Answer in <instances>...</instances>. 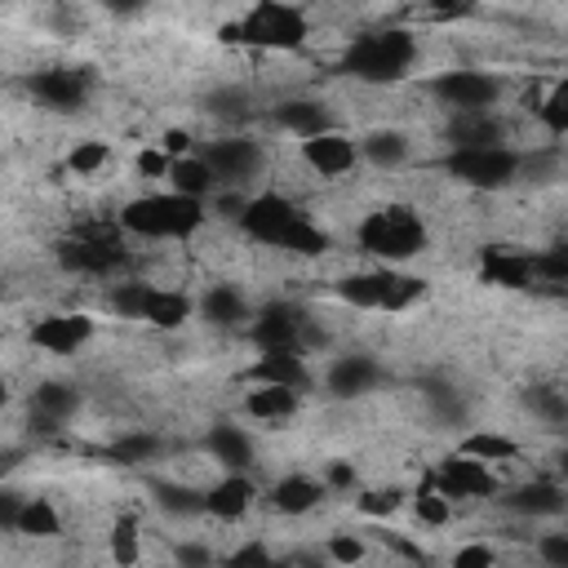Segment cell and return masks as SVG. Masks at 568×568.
<instances>
[{
  "instance_id": "cell-1",
  "label": "cell",
  "mask_w": 568,
  "mask_h": 568,
  "mask_svg": "<svg viewBox=\"0 0 568 568\" xmlns=\"http://www.w3.org/2000/svg\"><path fill=\"white\" fill-rule=\"evenodd\" d=\"M240 226L271 248H288V253H306V257L328 248V235L315 222H306L284 195H253L240 213Z\"/></svg>"
},
{
  "instance_id": "cell-2",
  "label": "cell",
  "mask_w": 568,
  "mask_h": 568,
  "mask_svg": "<svg viewBox=\"0 0 568 568\" xmlns=\"http://www.w3.org/2000/svg\"><path fill=\"white\" fill-rule=\"evenodd\" d=\"M200 222H204V204L182 191L129 200L120 213V226L133 235H146V240H186L191 231H200Z\"/></svg>"
},
{
  "instance_id": "cell-3",
  "label": "cell",
  "mask_w": 568,
  "mask_h": 568,
  "mask_svg": "<svg viewBox=\"0 0 568 568\" xmlns=\"http://www.w3.org/2000/svg\"><path fill=\"white\" fill-rule=\"evenodd\" d=\"M417 58V44L408 31H377V36H364L346 49L342 58V71L359 75V80H373V84H390L399 75H408Z\"/></svg>"
},
{
  "instance_id": "cell-4",
  "label": "cell",
  "mask_w": 568,
  "mask_h": 568,
  "mask_svg": "<svg viewBox=\"0 0 568 568\" xmlns=\"http://www.w3.org/2000/svg\"><path fill=\"white\" fill-rule=\"evenodd\" d=\"M426 244V226L417 222L413 209L404 204H390V209H377L359 222V248L373 253V257H386V262H408L413 253H422Z\"/></svg>"
},
{
  "instance_id": "cell-5",
  "label": "cell",
  "mask_w": 568,
  "mask_h": 568,
  "mask_svg": "<svg viewBox=\"0 0 568 568\" xmlns=\"http://www.w3.org/2000/svg\"><path fill=\"white\" fill-rule=\"evenodd\" d=\"M426 293V280L417 275H395V271H368V275H346L337 284V297L364 311H404Z\"/></svg>"
},
{
  "instance_id": "cell-6",
  "label": "cell",
  "mask_w": 568,
  "mask_h": 568,
  "mask_svg": "<svg viewBox=\"0 0 568 568\" xmlns=\"http://www.w3.org/2000/svg\"><path fill=\"white\" fill-rule=\"evenodd\" d=\"M235 36L257 49H297L306 40V18L284 0H257L235 27Z\"/></svg>"
},
{
  "instance_id": "cell-7",
  "label": "cell",
  "mask_w": 568,
  "mask_h": 568,
  "mask_svg": "<svg viewBox=\"0 0 568 568\" xmlns=\"http://www.w3.org/2000/svg\"><path fill=\"white\" fill-rule=\"evenodd\" d=\"M444 169L466 182V186H479V191H497L506 186L515 173H519V155L510 146H453Z\"/></svg>"
},
{
  "instance_id": "cell-8",
  "label": "cell",
  "mask_w": 568,
  "mask_h": 568,
  "mask_svg": "<svg viewBox=\"0 0 568 568\" xmlns=\"http://www.w3.org/2000/svg\"><path fill=\"white\" fill-rule=\"evenodd\" d=\"M58 257H62V266H71V271H80V275H106V271L124 266L129 253H124L120 240L106 235L102 226H84V231H75V235L58 248Z\"/></svg>"
},
{
  "instance_id": "cell-9",
  "label": "cell",
  "mask_w": 568,
  "mask_h": 568,
  "mask_svg": "<svg viewBox=\"0 0 568 568\" xmlns=\"http://www.w3.org/2000/svg\"><path fill=\"white\" fill-rule=\"evenodd\" d=\"M435 484H439L444 497H488V493H497V475H493L479 457H466V453L448 457V462L439 466Z\"/></svg>"
},
{
  "instance_id": "cell-10",
  "label": "cell",
  "mask_w": 568,
  "mask_h": 568,
  "mask_svg": "<svg viewBox=\"0 0 568 568\" xmlns=\"http://www.w3.org/2000/svg\"><path fill=\"white\" fill-rule=\"evenodd\" d=\"M435 93L457 111H484L488 102H497L501 84L484 71H448V75L435 80Z\"/></svg>"
},
{
  "instance_id": "cell-11",
  "label": "cell",
  "mask_w": 568,
  "mask_h": 568,
  "mask_svg": "<svg viewBox=\"0 0 568 568\" xmlns=\"http://www.w3.org/2000/svg\"><path fill=\"white\" fill-rule=\"evenodd\" d=\"M204 160L217 173V182H244L262 169V146L253 138H222V142H209Z\"/></svg>"
},
{
  "instance_id": "cell-12",
  "label": "cell",
  "mask_w": 568,
  "mask_h": 568,
  "mask_svg": "<svg viewBox=\"0 0 568 568\" xmlns=\"http://www.w3.org/2000/svg\"><path fill=\"white\" fill-rule=\"evenodd\" d=\"M31 93L44 106H53V111H80L84 106V93H89V75L84 71H71V67H53V71L31 75Z\"/></svg>"
},
{
  "instance_id": "cell-13",
  "label": "cell",
  "mask_w": 568,
  "mask_h": 568,
  "mask_svg": "<svg viewBox=\"0 0 568 568\" xmlns=\"http://www.w3.org/2000/svg\"><path fill=\"white\" fill-rule=\"evenodd\" d=\"M89 337H93V320L80 315V311H71V315H49V320H40V324L31 328V342H36L40 351H53V355H71V351H80Z\"/></svg>"
},
{
  "instance_id": "cell-14",
  "label": "cell",
  "mask_w": 568,
  "mask_h": 568,
  "mask_svg": "<svg viewBox=\"0 0 568 568\" xmlns=\"http://www.w3.org/2000/svg\"><path fill=\"white\" fill-rule=\"evenodd\" d=\"M248 333H253L257 351H297L302 320H297V311H293V306L275 302V306L257 311V320H253V328H248Z\"/></svg>"
},
{
  "instance_id": "cell-15",
  "label": "cell",
  "mask_w": 568,
  "mask_h": 568,
  "mask_svg": "<svg viewBox=\"0 0 568 568\" xmlns=\"http://www.w3.org/2000/svg\"><path fill=\"white\" fill-rule=\"evenodd\" d=\"M302 155H306V164H311L315 173H324V178H337V173L355 169V142L342 138V133H333V129L306 138V142H302Z\"/></svg>"
},
{
  "instance_id": "cell-16",
  "label": "cell",
  "mask_w": 568,
  "mask_h": 568,
  "mask_svg": "<svg viewBox=\"0 0 568 568\" xmlns=\"http://www.w3.org/2000/svg\"><path fill=\"white\" fill-rule=\"evenodd\" d=\"M537 275V257L510 248H484V280L501 288H528Z\"/></svg>"
},
{
  "instance_id": "cell-17",
  "label": "cell",
  "mask_w": 568,
  "mask_h": 568,
  "mask_svg": "<svg viewBox=\"0 0 568 568\" xmlns=\"http://www.w3.org/2000/svg\"><path fill=\"white\" fill-rule=\"evenodd\" d=\"M248 377L271 382V386H293V390H306V382H311L297 351H262V359L248 368Z\"/></svg>"
},
{
  "instance_id": "cell-18",
  "label": "cell",
  "mask_w": 568,
  "mask_h": 568,
  "mask_svg": "<svg viewBox=\"0 0 568 568\" xmlns=\"http://www.w3.org/2000/svg\"><path fill=\"white\" fill-rule=\"evenodd\" d=\"M448 138H453V146H501L506 124L488 111H457L448 124Z\"/></svg>"
},
{
  "instance_id": "cell-19",
  "label": "cell",
  "mask_w": 568,
  "mask_h": 568,
  "mask_svg": "<svg viewBox=\"0 0 568 568\" xmlns=\"http://www.w3.org/2000/svg\"><path fill=\"white\" fill-rule=\"evenodd\" d=\"M373 382H377V364H373L368 355H342V359H333V368H328V390H333L337 399L364 395V390H373Z\"/></svg>"
},
{
  "instance_id": "cell-20",
  "label": "cell",
  "mask_w": 568,
  "mask_h": 568,
  "mask_svg": "<svg viewBox=\"0 0 568 568\" xmlns=\"http://www.w3.org/2000/svg\"><path fill=\"white\" fill-rule=\"evenodd\" d=\"M248 501H253V479H244L240 470H231L222 484H213L204 493V510L217 519H240L248 510Z\"/></svg>"
},
{
  "instance_id": "cell-21",
  "label": "cell",
  "mask_w": 568,
  "mask_h": 568,
  "mask_svg": "<svg viewBox=\"0 0 568 568\" xmlns=\"http://www.w3.org/2000/svg\"><path fill=\"white\" fill-rule=\"evenodd\" d=\"M244 408H248V417H257V422H284V417H293V408H297V390H293V386L257 382V390H248Z\"/></svg>"
},
{
  "instance_id": "cell-22",
  "label": "cell",
  "mask_w": 568,
  "mask_h": 568,
  "mask_svg": "<svg viewBox=\"0 0 568 568\" xmlns=\"http://www.w3.org/2000/svg\"><path fill=\"white\" fill-rule=\"evenodd\" d=\"M209 453H213V462H222L226 470H244V466L253 462L248 435H244L240 426H231V422H217V426L209 430Z\"/></svg>"
},
{
  "instance_id": "cell-23",
  "label": "cell",
  "mask_w": 568,
  "mask_h": 568,
  "mask_svg": "<svg viewBox=\"0 0 568 568\" xmlns=\"http://www.w3.org/2000/svg\"><path fill=\"white\" fill-rule=\"evenodd\" d=\"M506 506H510V510H519V515H559V510L568 506V493H564L559 484L537 479V484L515 488V493L506 497Z\"/></svg>"
},
{
  "instance_id": "cell-24",
  "label": "cell",
  "mask_w": 568,
  "mask_h": 568,
  "mask_svg": "<svg viewBox=\"0 0 568 568\" xmlns=\"http://www.w3.org/2000/svg\"><path fill=\"white\" fill-rule=\"evenodd\" d=\"M75 404H80V395L67 382H44V386H36V399H31L40 430H53V422H62V417L75 413Z\"/></svg>"
},
{
  "instance_id": "cell-25",
  "label": "cell",
  "mask_w": 568,
  "mask_h": 568,
  "mask_svg": "<svg viewBox=\"0 0 568 568\" xmlns=\"http://www.w3.org/2000/svg\"><path fill=\"white\" fill-rule=\"evenodd\" d=\"M320 497H324V488H320L315 479H306V475H288V479H280V484L271 488V501H275V510H284V515H306Z\"/></svg>"
},
{
  "instance_id": "cell-26",
  "label": "cell",
  "mask_w": 568,
  "mask_h": 568,
  "mask_svg": "<svg viewBox=\"0 0 568 568\" xmlns=\"http://www.w3.org/2000/svg\"><path fill=\"white\" fill-rule=\"evenodd\" d=\"M275 120H280L284 129L302 133V138H315V133L328 129V111H324L320 102H311V98H293V102H284V106L275 111Z\"/></svg>"
},
{
  "instance_id": "cell-27",
  "label": "cell",
  "mask_w": 568,
  "mask_h": 568,
  "mask_svg": "<svg viewBox=\"0 0 568 568\" xmlns=\"http://www.w3.org/2000/svg\"><path fill=\"white\" fill-rule=\"evenodd\" d=\"M169 178H173V191H182V195H204V191H213V182H217V173L209 169V160L200 155H178L173 160V169H169Z\"/></svg>"
},
{
  "instance_id": "cell-28",
  "label": "cell",
  "mask_w": 568,
  "mask_h": 568,
  "mask_svg": "<svg viewBox=\"0 0 568 568\" xmlns=\"http://www.w3.org/2000/svg\"><path fill=\"white\" fill-rule=\"evenodd\" d=\"M204 320L217 324V328H235V324L248 320V306L235 288H209L204 293Z\"/></svg>"
},
{
  "instance_id": "cell-29",
  "label": "cell",
  "mask_w": 568,
  "mask_h": 568,
  "mask_svg": "<svg viewBox=\"0 0 568 568\" xmlns=\"http://www.w3.org/2000/svg\"><path fill=\"white\" fill-rule=\"evenodd\" d=\"M13 532H27V537H58V532H62V519H58V510H53L44 497H31V501H22Z\"/></svg>"
},
{
  "instance_id": "cell-30",
  "label": "cell",
  "mask_w": 568,
  "mask_h": 568,
  "mask_svg": "<svg viewBox=\"0 0 568 568\" xmlns=\"http://www.w3.org/2000/svg\"><path fill=\"white\" fill-rule=\"evenodd\" d=\"M457 453L479 457V462H510V457H519V444H515V439H506V435H493V430H475V435H466V439H462V448H457Z\"/></svg>"
},
{
  "instance_id": "cell-31",
  "label": "cell",
  "mask_w": 568,
  "mask_h": 568,
  "mask_svg": "<svg viewBox=\"0 0 568 568\" xmlns=\"http://www.w3.org/2000/svg\"><path fill=\"white\" fill-rule=\"evenodd\" d=\"M191 315V302L182 293H169V288H151V302H146V320L155 328H178L182 320Z\"/></svg>"
},
{
  "instance_id": "cell-32",
  "label": "cell",
  "mask_w": 568,
  "mask_h": 568,
  "mask_svg": "<svg viewBox=\"0 0 568 568\" xmlns=\"http://www.w3.org/2000/svg\"><path fill=\"white\" fill-rule=\"evenodd\" d=\"M364 155L377 169H395V164H404L408 142H404V133H373V138H364Z\"/></svg>"
},
{
  "instance_id": "cell-33",
  "label": "cell",
  "mask_w": 568,
  "mask_h": 568,
  "mask_svg": "<svg viewBox=\"0 0 568 568\" xmlns=\"http://www.w3.org/2000/svg\"><path fill=\"white\" fill-rule=\"evenodd\" d=\"M151 493H155V501L164 506V510H178V515H195V510H204V497L200 493H191V488H182V484H151Z\"/></svg>"
},
{
  "instance_id": "cell-34",
  "label": "cell",
  "mask_w": 568,
  "mask_h": 568,
  "mask_svg": "<svg viewBox=\"0 0 568 568\" xmlns=\"http://www.w3.org/2000/svg\"><path fill=\"white\" fill-rule=\"evenodd\" d=\"M146 302H151V284H115L111 288V306L129 320H146Z\"/></svg>"
},
{
  "instance_id": "cell-35",
  "label": "cell",
  "mask_w": 568,
  "mask_h": 568,
  "mask_svg": "<svg viewBox=\"0 0 568 568\" xmlns=\"http://www.w3.org/2000/svg\"><path fill=\"white\" fill-rule=\"evenodd\" d=\"M528 408L541 417V422H550V426H559V422H568V399L559 395V390H546V386H532L528 390Z\"/></svg>"
},
{
  "instance_id": "cell-36",
  "label": "cell",
  "mask_w": 568,
  "mask_h": 568,
  "mask_svg": "<svg viewBox=\"0 0 568 568\" xmlns=\"http://www.w3.org/2000/svg\"><path fill=\"white\" fill-rule=\"evenodd\" d=\"M155 435H129V439H120V444H111L106 448V457L111 462H120V466H133V462H146V457H155Z\"/></svg>"
},
{
  "instance_id": "cell-37",
  "label": "cell",
  "mask_w": 568,
  "mask_h": 568,
  "mask_svg": "<svg viewBox=\"0 0 568 568\" xmlns=\"http://www.w3.org/2000/svg\"><path fill=\"white\" fill-rule=\"evenodd\" d=\"M537 111H541V124H546L550 133H568V80L555 84L550 98H546Z\"/></svg>"
},
{
  "instance_id": "cell-38",
  "label": "cell",
  "mask_w": 568,
  "mask_h": 568,
  "mask_svg": "<svg viewBox=\"0 0 568 568\" xmlns=\"http://www.w3.org/2000/svg\"><path fill=\"white\" fill-rule=\"evenodd\" d=\"M111 160V151H106V142H80L75 151H71V160H67V169L71 173H80V178H89V173H98L102 164Z\"/></svg>"
},
{
  "instance_id": "cell-39",
  "label": "cell",
  "mask_w": 568,
  "mask_h": 568,
  "mask_svg": "<svg viewBox=\"0 0 568 568\" xmlns=\"http://www.w3.org/2000/svg\"><path fill=\"white\" fill-rule=\"evenodd\" d=\"M430 484H435V479H426L422 493H417V515H422L426 524H444V519H448V497H435Z\"/></svg>"
},
{
  "instance_id": "cell-40",
  "label": "cell",
  "mask_w": 568,
  "mask_h": 568,
  "mask_svg": "<svg viewBox=\"0 0 568 568\" xmlns=\"http://www.w3.org/2000/svg\"><path fill=\"white\" fill-rule=\"evenodd\" d=\"M359 510H368V515H390V510H399V493H395V488L364 493V497H359Z\"/></svg>"
},
{
  "instance_id": "cell-41",
  "label": "cell",
  "mask_w": 568,
  "mask_h": 568,
  "mask_svg": "<svg viewBox=\"0 0 568 568\" xmlns=\"http://www.w3.org/2000/svg\"><path fill=\"white\" fill-rule=\"evenodd\" d=\"M111 555L120 559V564H133L138 559V532H133V524L124 519L120 528H115V541H111Z\"/></svg>"
},
{
  "instance_id": "cell-42",
  "label": "cell",
  "mask_w": 568,
  "mask_h": 568,
  "mask_svg": "<svg viewBox=\"0 0 568 568\" xmlns=\"http://www.w3.org/2000/svg\"><path fill=\"white\" fill-rule=\"evenodd\" d=\"M541 559L555 568H568V532H550L541 537Z\"/></svg>"
},
{
  "instance_id": "cell-43",
  "label": "cell",
  "mask_w": 568,
  "mask_h": 568,
  "mask_svg": "<svg viewBox=\"0 0 568 568\" xmlns=\"http://www.w3.org/2000/svg\"><path fill=\"white\" fill-rule=\"evenodd\" d=\"M169 169H173L169 151H142V155H138V173H146V178H160V173H169Z\"/></svg>"
},
{
  "instance_id": "cell-44",
  "label": "cell",
  "mask_w": 568,
  "mask_h": 568,
  "mask_svg": "<svg viewBox=\"0 0 568 568\" xmlns=\"http://www.w3.org/2000/svg\"><path fill=\"white\" fill-rule=\"evenodd\" d=\"M453 564H457V568H484V564H493V550H488V546H462V550L453 555Z\"/></svg>"
},
{
  "instance_id": "cell-45",
  "label": "cell",
  "mask_w": 568,
  "mask_h": 568,
  "mask_svg": "<svg viewBox=\"0 0 568 568\" xmlns=\"http://www.w3.org/2000/svg\"><path fill=\"white\" fill-rule=\"evenodd\" d=\"M328 555L342 559V564H355V559L364 555V546H359L355 537H333V541H328Z\"/></svg>"
},
{
  "instance_id": "cell-46",
  "label": "cell",
  "mask_w": 568,
  "mask_h": 568,
  "mask_svg": "<svg viewBox=\"0 0 568 568\" xmlns=\"http://www.w3.org/2000/svg\"><path fill=\"white\" fill-rule=\"evenodd\" d=\"M475 0H426V9L435 13V18H457V13H466Z\"/></svg>"
},
{
  "instance_id": "cell-47",
  "label": "cell",
  "mask_w": 568,
  "mask_h": 568,
  "mask_svg": "<svg viewBox=\"0 0 568 568\" xmlns=\"http://www.w3.org/2000/svg\"><path fill=\"white\" fill-rule=\"evenodd\" d=\"M186 146H191V138H186V133H182V129H173V133H164V151H169V155H173V160H178V155H182V151H186Z\"/></svg>"
},
{
  "instance_id": "cell-48",
  "label": "cell",
  "mask_w": 568,
  "mask_h": 568,
  "mask_svg": "<svg viewBox=\"0 0 568 568\" xmlns=\"http://www.w3.org/2000/svg\"><path fill=\"white\" fill-rule=\"evenodd\" d=\"M266 559H271V555H266L262 546H244V550L231 555V564H266Z\"/></svg>"
},
{
  "instance_id": "cell-49",
  "label": "cell",
  "mask_w": 568,
  "mask_h": 568,
  "mask_svg": "<svg viewBox=\"0 0 568 568\" xmlns=\"http://www.w3.org/2000/svg\"><path fill=\"white\" fill-rule=\"evenodd\" d=\"M142 4H146V0H106V9H111V13H138Z\"/></svg>"
},
{
  "instance_id": "cell-50",
  "label": "cell",
  "mask_w": 568,
  "mask_h": 568,
  "mask_svg": "<svg viewBox=\"0 0 568 568\" xmlns=\"http://www.w3.org/2000/svg\"><path fill=\"white\" fill-rule=\"evenodd\" d=\"M328 479H333L337 488H346V484H351L355 475H351V466H333V470H328Z\"/></svg>"
},
{
  "instance_id": "cell-51",
  "label": "cell",
  "mask_w": 568,
  "mask_h": 568,
  "mask_svg": "<svg viewBox=\"0 0 568 568\" xmlns=\"http://www.w3.org/2000/svg\"><path fill=\"white\" fill-rule=\"evenodd\" d=\"M178 559H186V564H204L209 555H204V550H195V546H186V550H178Z\"/></svg>"
},
{
  "instance_id": "cell-52",
  "label": "cell",
  "mask_w": 568,
  "mask_h": 568,
  "mask_svg": "<svg viewBox=\"0 0 568 568\" xmlns=\"http://www.w3.org/2000/svg\"><path fill=\"white\" fill-rule=\"evenodd\" d=\"M559 466H564V475H568V453H564V457H559Z\"/></svg>"
}]
</instances>
